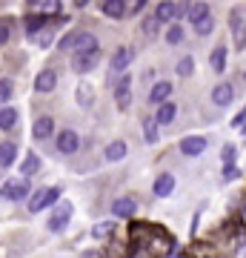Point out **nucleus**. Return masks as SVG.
Segmentation results:
<instances>
[{
	"instance_id": "nucleus-20",
	"label": "nucleus",
	"mask_w": 246,
	"mask_h": 258,
	"mask_svg": "<svg viewBox=\"0 0 246 258\" xmlns=\"http://www.w3.org/2000/svg\"><path fill=\"white\" fill-rule=\"evenodd\" d=\"M137 210V204L132 201V198H118V201L112 204V212L118 215V218H132Z\"/></svg>"
},
{
	"instance_id": "nucleus-39",
	"label": "nucleus",
	"mask_w": 246,
	"mask_h": 258,
	"mask_svg": "<svg viewBox=\"0 0 246 258\" xmlns=\"http://www.w3.org/2000/svg\"><path fill=\"white\" fill-rule=\"evenodd\" d=\"M243 120H246V106L237 112L235 118H232V126H235V129H243Z\"/></svg>"
},
{
	"instance_id": "nucleus-26",
	"label": "nucleus",
	"mask_w": 246,
	"mask_h": 258,
	"mask_svg": "<svg viewBox=\"0 0 246 258\" xmlns=\"http://www.w3.org/2000/svg\"><path fill=\"white\" fill-rule=\"evenodd\" d=\"M157 118H146L143 120V138H146V144H157Z\"/></svg>"
},
{
	"instance_id": "nucleus-36",
	"label": "nucleus",
	"mask_w": 246,
	"mask_h": 258,
	"mask_svg": "<svg viewBox=\"0 0 246 258\" xmlns=\"http://www.w3.org/2000/svg\"><path fill=\"white\" fill-rule=\"evenodd\" d=\"M220 155H223V161H226V166H235V155H237V149L232 147V144H226V147H223V152H220Z\"/></svg>"
},
{
	"instance_id": "nucleus-7",
	"label": "nucleus",
	"mask_w": 246,
	"mask_h": 258,
	"mask_svg": "<svg viewBox=\"0 0 246 258\" xmlns=\"http://www.w3.org/2000/svg\"><path fill=\"white\" fill-rule=\"evenodd\" d=\"M74 55H98V37L92 35V32H80V35H77Z\"/></svg>"
},
{
	"instance_id": "nucleus-12",
	"label": "nucleus",
	"mask_w": 246,
	"mask_h": 258,
	"mask_svg": "<svg viewBox=\"0 0 246 258\" xmlns=\"http://www.w3.org/2000/svg\"><path fill=\"white\" fill-rule=\"evenodd\" d=\"M129 86H132V78L123 75V81L115 86V101H118L120 109H129V103H132V92H129Z\"/></svg>"
},
{
	"instance_id": "nucleus-29",
	"label": "nucleus",
	"mask_w": 246,
	"mask_h": 258,
	"mask_svg": "<svg viewBox=\"0 0 246 258\" xmlns=\"http://www.w3.org/2000/svg\"><path fill=\"white\" fill-rule=\"evenodd\" d=\"M175 72L181 75V78H189V75L195 72V60H192V55L181 57V60H178V66H175Z\"/></svg>"
},
{
	"instance_id": "nucleus-5",
	"label": "nucleus",
	"mask_w": 246,
	"mask_h": 258,
	"mask_svg": "<svg viewBox=\"0 0 246 258\" xmlns=\"http://www.w3.org/2000/svg\"><path fill=\"white\" fill-rule=\"evenodd\" d=\"M181 152L186 158H198L206 152V138H201V135H186V138L181 141Z\"/></svg>"
},
{
	"instance_id": "nucleus-41",
	"label": "nucleus",
	"mask_w": 246,
	"mask_h": 258,
	"mask_svg": "<svg viewBox=\"0 0 246 258\" xmlns=\"http://www.w3.org/2000/svg\"><path fill=\"white\" fill-rule=\"evenodd\" d=\"M235 258H246V241L237 247V252H235Z\"/></svg>"
},
{
	"instance_id": "nucleus-2",
	"label": "nucleus",
	"mask_w": 246,
	"mask_h": 258,
	"mask_svg": "<svg viewBox=\"0 0 246 258\" xmlns=\"http://www.w3.org/2000/svg\"><path fill=\"white\" fill-rule=\"evenodd\" d=\"M69 221H72V204L60 201L55 210H52V215H49L46 227H49V232H63L66 227H69Z\"/></svg>"
},
{
	"instance_id": "nucleus-28",
	"label": "nucleus",
	"mask_w": 246,
	"mask_h": 258,
	"mask_svg": "<svg viewBox=\"0 0 246 258\" xmlns=\"http://www.w3.org/2000/svg\"><path fill=\"white\" fill-rule=\"evenodd\" d=\"M37 169H40V158H37L35 152H29L26 161H23V166H20V172H23V175H35Z\"/></svg>"
},
{
	"instance_id": "nucleus-10",
	"label": "nucleus",
	"mask_w": 246,
	"mask_h": 258,
	"mask_svg": "<svg viewBox=\"0 0 246 258\" xmlns=\"http://www.w3.org/2000/svg\"><path fill=\"white\" fill-rule=\"evenodd\" d=\"M57 86V72L55 69H43V72H37L35 78V89L37 92H52Z\"/></svg>"
},
{
	"instance_id": "nucleus-1",
	"label": "nucleus",
	"mask_w": 246,
	"mask_h": 258,
	"mask_svg": "<svg viewBox=\"0 0 246 258\" xmlns=\"http://www.w3.org/2000/svg\"><path fill=\"white\" fill-rule=\"evenodd\" d=\"M60 204V189L57 186H46V189H37L32 195V201H29V212L35 215V212H43L46 207H57Z\"/></svg>"
},
{
	"instance_id": "nucleus-19",
	"label": "nucleus",
	"mask_w": 246,
	"mask_h": 258,
	"mask_svg": "<svg viewBox=\"0 0 246 258\" xmlns=\"http://www.w3.org/2000/svg\"><path fill=\"white\" fill-rule=\"evenodd\" d=\"M157 20L163 23V20H175V18H181V3H157V9H155Z\"/></svg>"
},
{
	"instance_id": "nucleus-43",
	"label": "nucleus",
	"mask_w": 246,
	"mask_h": 258,
	"mask_svg": "<svg viewBox=\"0 0 246 258\" xmlns=\"http://www.w3.org/2000/svg\"><path fill=\"white\" fill-rule=\"evenodd\" d=\"M243 224H246V212H243Z\"/></svg>"
},
{
	"instance_id": "nucleus-9",
	"label": "nucleus",
	"mask_w": 246,
	"mask_h": 258,
	"mask_svg": "<svg viewBox=\"0 0 246 258\" xmlns=\"http://www.w3.org/2000/svg\"><path fill=\"white\" fill-rule=\"evenodd\" d=\"M235 98V89H232V83H218L215 89H212V103L215 106H229Z\"/></svg>"
},
{
	"instance_id": "nucleus-30",
	"label": "nucleus",
	"mask_w": 246,
	"mask_h": 258,
	"mask_svg": "<svg viewBox=\"0 0 246 258\" xmlns=\"http://www.w3.org/2000/svg\"><path fill=\"white\" fill-rule=\"evenodd\" d=\"M112 232H115V221H103V224H95L92 227V235L95 238H109Z\"/></svg>"
},
{
	"instance_id": "nucleus-34",
	"label": "nucleus",
	"mask_w": 246,
	"mask_h": 258,
	"mask_svg": "<svg viewBox=\"0 0 246 258\" xmlns=\"http://www.w3.org/2000/svg\"><path fill=\"white\" fill-rule=\"evenodd\" d=\"M12 95H15V86H12V81H0V103H9Z\"/></svg>"
},
{
	"instance_id": "nucleus-16",
	"label": "nucleus",
	"mask_w": 246,
	"mask_h": 258,
	"mask_svg": "<svg viewBox=\"0 0 246 258\" xmlns=\"http://www.w3.org/2000/svg\"><path fill=\"white\" fill-rule=\"evenodd\" d=\"M129 63H132V49L129 46L115 49V55H112V69H115V72H126Z\"/></svg>"
},
{
	"instance_id": "nucleus-17",
	"label": "nucleus",
	"mask_w": 246,
	"mask_h": 258,
	"mask_svg": "<svg viewBox=\"0 0 246 258\" xmlns=\"http://www.w3.org/2000/svg\"><path fill=\"white\" fill-rule=\"evenodd\" d=\"M172 192H175V175H169V172L157 175V181H155V195L157 198H169Z\"/></svg>"
},
{
	"instance_id": "nucleus-15",
	"label": "nucleus",
	"mask_w": 246,
	"mask_h": 258,
	"mask_svg": "<svg viewBox=\"0 0 246 258\" xmlns=\"http://www.w3.org/2000/svg\"><path fill=\"white\" fill-rule=\"evenodd\" d=\"M74 101L80 109H92V103H95V89H92L89 83H77V89H74Z\"/></svg>"
},
{
	"instance_id": "nucleus-8",
	"label": "nucleus",
	"mask_w": 246,
	"mask_h": 258,
	"mask_svg": "<svg viewBox=\"0 0 246 258\" xmlns=\"http://www.w3.org/2000/svg\"><path fill=\"white\" fill-rule=\"evenodd\" d=\"M101 12L106 15V18H112V20L126 18V15H129V3H123V0H103Z\"/></svg>"
},
{
	"instance_id": "nucleus-3",
	"label": "nucleus",
	"mask_w": 246,
	"mask_h": 258,
	"mask_svg": "<svg viewBox=\"0 0 246 258\" xmlns=\"http://www.w3.org/2000/svg\"><path fill=\"white\" fill-rule=\"evenodd\" d=\"M80 149V138H77V132L74 129H60V135H57V152H63V155H74Z\"/></svg>"
},
{
	"instance_id": "nucleus-21",
	"label": "nucleus",
	"mask_w": 246,
	"mask_h": 258,
	"mask_svg": "<svg viewBox=\"0 0 246 258\" xmlns=\"http://www.w3.org/2000/svg\"><path fill=\"white\" fill-rule=\"evenodd\" d=\"M15 161H18V147L9 144V141L0 144V166H12Z\"/></svg>"
},
{
	"instance_id": "nucleus-13",
	"label": "nucleus",
	"mask_w": 246,
	"mask_h": 258,
	"mask_svg": "<svg viewBox=\"0 0 246 258\" xmlns=\"http://www.w3.org/2000/svg\"><path fill=\"white\" fill-rule=\"evenodd\" d=\"M52 129H55V120L49 118V115H43V118H37L35 123H32V138L35 141H43L52 135Z\"/></svg>"
},
{
	"instance_id": "nucleus-18",
	"label": "nucleus",
	"mask_w": 246,
	"mask_h": 258,
	"mask_svg": "<svg viewBox=\"0 0 246 258\" xmlns=\"http://www.w3.org/2000/svg\"><path fill=\"white\" fill-rule=\"evenodd\" d=\"M98 66V55H74V60H72V69L77 75H86V72H92Z\"/></svg>"
},
{
	"instance_id": "nucleus-22",
	"label": "nucleus",
	"mask_w": 246,
	"mask_h": 258,
	"mask_svg": "<svg viewBox=\"0 0 246 258\" xmlns=\"http://www.w3.org/2000/svg\"><path fill=\"white\" fill-rule=\"evenodd\" d=\"M209 66L215 69V72H223V69H226V49H223V46H215V49H212Z\"/></svg>"
},
{
	"instance_id": "nucleus-32",
	"label": "nucleus",
	"mask_w": 246,
	"mask_h": 258,
	"mask_svg": "<svg viewBox=\"0 0 246 258\" xmlns=\"http://www.w3.org/2000/svg\"><path fill=\"white\" fill-rule=\"evenodd\" d=\"M32 9L35 12H60V3H52V0H35V3H32Z\"/></svg>"
},
{
	"instance_id": "nucleus-35",
	"label": "nucleus",
	"mask_w": 246,
	"mask_h": 258,
	"mask_svg": "<svg viewBox=\"0 0 246 258\" xmlns=\"http://www.w3.org/2000/svg\"><path fill=\"white\" fill-rule=\"evenodd\" d=\"M77 35H80V32H69V35H66L63 40H60V43H57V46L63 49V52H69V49H74V46H77Z\"/></svg>"
},
{
	"instance_id": "nucleus-37",
	"label": "nucleus",
	"mask_w": 246,
	"mask_h": 258,
	"mask_svg": "<svg viewBox=\"0 0 246 258\" xmlns=\"http://www.w3.org/2000/svg\"><path fill=\"white\" fill-rule=\"evenodd\" d=\"M237 175H240V169H237V166H226V169H223V181H226V184H229V181H235Z\"/></svg>"
},
{
	"instance_id": "nucleus-27",
	"label": "nucleus",
	"mask_w": 246,
	"mask_h": 258,
	"mask_svg": "<svg viewBox=\"0 0 246 258\" xmlns=\"http://www.w3.org/2000/svg\"><path fill=\"white\" fill-rule=\"evenodd\" d=\"M192 26H195L198 35H212L215 32V15H206V18H201L198 23H192Z\"/></svg>"
},
{
	"instance_id": "nucleus-25",
	"label": "nucleus",
	"mask_w": 246,
	"mask_h": 258,
	"mask_svg": "<svg viewBox=\"0 0 246 258\" xmlns=\"http://www.w3.org/2000/svg\"><path fill=\"white\" fill-rule=\"evenodd\" d=\"M43 23H46L43 15H37V12H35V15H26V35H29V37H35L37 32L43 29Z\"/></svg>"
},
{
	"instance_id": "nucleus-44",
	"label": "nucleus",
	"mask_w": 246,
	"mask_h": 258,
	"mask_svg": "<svg viewBox=\"0 0 246 258\" xmlns=\"http://www.w3.org/2000/svg\"><path fill=\"white\" fill-rule=\"evenodd\" d=\"M243 78H246V75H243Z\"/></svg>"
},
{
	"instance_id": "nucleus-14",
	"label": "nucleus",
	"mask_w": 246,
	"mask_h": 258,
	"mask_svg": "<svg viewBox=\"0 0 246 258\" xmlns=\"http://www.w3.org/2000/svg\"><path fill=\"white\" fill-rule=\"evenodd\" d=\"M126 152H129L126 141H112L109 147L103 149V158H106L109 164H118V161H123V158H126Z\"/></svg>"
},
{
	"instance_id": "nucleus-31",
	"label": "nucleus",
	"mask_w": 246,
	"mask_h": 258,
	"mask_svg": "<svg viewBox=\"0 0 246 258\" xmlns=\"http://www.w3.org/2000/svg\"><path fill=\"white\" fill-rule=\"evenodd\" d=\"M166 43H169V46H178V43H183V29L178 26V23H172V26L166 29Z\"/></svg>"
},
{
	"instance_id": "nucleus-42",
	"label": "nucleus",
	"mask_w": 246,
	"mask_h": 258,
	"mask_svg": "<svg viewBox=\"0 0 246 258\" xmlns=\"http://www.w3.org/2000/svg\"><path fill=\"white\" fill-rule=\"evenodd\" d=\"M240 132H243V135H246V123H243V129H240Z\"/></svg>"
},
{
	"instance_id": "nucleus-40",
	"label": "nucleus",
	"mask_w": 246,
	"mask_h": 258,
	"mask_svg": "<svg viewBox=\"0 0 246 258\" xmlns=\"http://www.w3.org/2000/svg\"><path fill=\"white\" fill-rule=\"evenodd\" d=\"M140 9H146V3H140V0L137 3H129V12H140Z\"/></svg>"
},
{
	"instance_id": "nucleus-6",
	"label": "nucleus",
	"mask_w": 246,
	"mask_h": 258,
	"mask_svg": "<svg viewBox=\"0 0 246 258\" xmlns=\"http://www.w3.org/2000/svg\"><path fill=\"white\" fill-rule=\"evenodd\" d=\"M229 26H232V37H235L237 52H240V49H246V20H243V15L232 12V18H229Z\"/></svg>"
},
{
	"instance_id": "nucleus-23",
	"label": "nucleus",
	"mask_w": 246,
	"mask_h": 258,
	"mask_svg": "<svg viewBox=\"0 0 246 258\" xmlns=\"http://www.w3.org/2000/svg\"><path fill=\"white\" fill-rule=\"evenodd\" d=\"M18 123V109L15 106H3L0 109V129H15Z\"/></svg>"
},
{
	"instance_id": "nucleus-24",
	"label": "nucleus",
	"mask_w": 246,
	"mask_h": 258,
	"mask_svg": "<svg viewBox=\"0 0 246 258\" xmlns=\"http://www.w3.org/2000/svg\"><path fill=\"white\" fill-rule=\"evenodd\" d=\"M175 115H178V106H175L172 101L163 103V106L157 109V123H160V126H166V123H172V120H175Z\"/></svg>"
},
{
	"instance_id": "nucleus-33",
	"label": "nucleus",
	"mask_w": 246,
	"mask_h": 258,
	"mask_svg": "<svg viewBox=\"0 0 246 258\" xmlns=\"http://www.w3.org/2000/svg\"><path fill=\"white\" fill-rule=\"evenodd\" d=\"M157 26H160V20H157V15H149V18L143 20V35L155 37V35H157Z\"/></svg>"
},
{
	"instance_id": "nucleus-11",
	"label": "nucleus",
	"mask_w": 246,
	"mask_h": 258,
	"mask_svg": "<svg viewBox=\"0 0 246 258\" xmlns=\"http://www.w3.org/2000/svg\"><path fill=\"white\" fill-rule=\"evenodd\" d=\"M169 95H172V83L169 81H157L152 86V92H149V103H169Z\"/></svg>"
},
{
	"instance_id": "nucleus-38",
	"label": "nucleus",
	"mask_w": 246,
	"mask_h": 258,
	"mask_svg": "<svg viewBox=\"0 0 246 258\" xmlns=\"http://www.w3.org/2000/svg\"><path fill=\"white\" fill-rule=\"evenodd\" d=\"M9 35H12V26L6 23V20H0V43H6V40H9Z\"/></svg>"
},
{
	"instance_id": "nucleus-4",
	"label": "nucleus",
	"mask_w": 246,
	"mask_h": 258,
	"mask_svg": "<svg viewBox=\"0 0 246 258\" xmlns=\"http://www.w3.org/2000/svg\"><path fill=\"white\" fill-rule=\"evenodd\" d=\"M26 195H29L26 181H6L0 186V198H6V201H23Z\"/></svg>"
}]
</instances>
